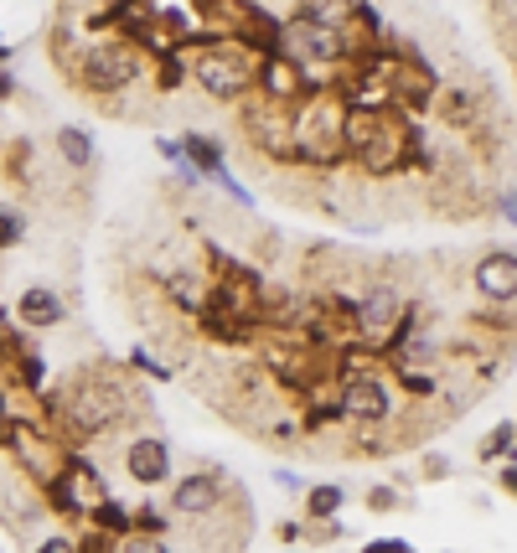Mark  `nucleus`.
Here are the masks:
<instances>
[{"mask_svg": "<svg viewBox=\"0 0 517 553\" xmlns=\"http://www.w3.org/2000/svg\"><path fill=\"white\" fill-rule=\"evenodd\" d=\"M285 52L300 68H347L352 63L347 32H326V26L295 21V16H285Z\"/></svg>", "mask_w": 517, "mask_h": 553, "instance_id": "5", "label": "nucleus"}, {"mask_svg": "<svg viewBox=\"0 0 517 553\" xmlns=\"http://www.w3.org/2000/svg\"><path fill=\"white\" fill-rule=\"evenodd\" d=\"M393 383H404L409 398H440V378L424 367H393Z\"/></svg>", "mask_w": 517, "mask_h": 553, "instance_id": "21", "label": "nucleus"}, {"mask_svg": "<svg viewBox=\"0 0 517 553\" xmlns=\"http://www.w3.org/2000/svg\"><path fill=\"white\" fill-rule=\"evenodd\" d=\"M419 476H424V481H450V455L430 450V455L419 460Z\"/></svg>", "mask_w": 517, "mask_h": 553, "instance_id": "26", "label": "nucleus"}, {"mask_svg": "<svg viewBox=\"0 0 517 553\" xmlns=\"http://www.w3.org/2000/svg\"><path fill=\"white\" fill-rule=\"evenodd\" d=\"M259 94L280 109H300L306 99L321 94V83L311 78V68H300L290 52H275V57H259Z\"/></svg>", "mask_w": 517, "mask_h": 553, "instance_id": "6", "label": "nucleus"}, {"mask_svg": "<svg viewBox=\"0 0 517 553\" xmlns=\"http://www.w3.org/2000/svg\"><path fill=\"white\" fill-rule=\"evenodd\" d=\"M52 150H57V161L73 166V171H94V161H99V145L83 125H63L52 135Z\"/></svg>", "mask_w": 517, "mask_h": 553, "instance_id": "14", "label": "nucleus"}, {"mask_svg": "<svg viewBox=\"0 0 517 553\" xmlns=\"http://www.w3.org/2000/svg\"><path fill=\"white\" fill-rule=\"evenodd\" d=\"M228 497V476L223 471H187L176 486H171V512L181 522H197V517H212Z\"/></svg>", "mask_w": 517, "mask_h": 553, "instance_id": "9", "label": "nucleus"}, {"mask_svg": "<svg viewBox=\"0 0 517 553\" xmlns=\"http://www.w3.org/2000/svg\"><path fill=\"white\" fill-rule=\"evenodd\" d=\"M399 502H404L399 486H373V491H368V507H373V512H393Z\"/></svg>", "mask_w": 517, "mask_h": 553, "instance_id": "27", "label": "nucleus"}, {"mask_svg": "<svg viewBox=\"0 0 517 553\" xmlns=\"http://www.w3.org/2000/svg\"><path fill=\"white\" fill-rule=\"evenodd\" d=\"M238 130H243V140H254L259 150H269V156L290 161V109L254 94V99L238 104Z\"/></svg>", "mask_w": 517, "mask_h": 553, "instance_id": "8", "label": "nucleus"}, {"mask_svg": "<svg viewBox=\"0 0 517 553\" xmlns=\"http://www.w3.org/2000/svg\"><path fill=\"white\" fill-rule=\"evenodd\" d=\"M212 187H218V192H223V197H233V202H238V207H243V212H254V192H249V187H243V181H238V176H233V171H223V176H218V181H212Z\"/></svg>", "mask_w": 517, "mask_h": 553, "instance_id": "25", "label": "nucleus"}, {"mask_svg": "<svg viewBox=\"0 0 517 553\" xmlns=\"http://www.w3.org/2000/svg\"><path fill=\"white\" fill-rule=\"evenodd\" d=\"M119 553H171V543H166V533H125Z\"/></svg>", "mask_w": 517, "mask_h": 553, "instance_id": "24", "label": "nucleus"}, {"mask_svg": "<svg viewBox=\"0 0 517 553\" xmlns=\"http://www.w3.org/2000/svg\"><path fill=\"white\" fill-rule=\"evenodd\" d=\"M21 243H26V212L16 202H0V254L21 249Z\"/></svg>", "mask_w": 517, "mask_h": 553, "instance_id": "20", "label": "nucleus"}, {"mask_svg": "<svg viewBox=\"0 0 517 553\" xmlns=\"http://www.w3.org/2000/svg\"><path fill=\"white\" fill-rule=\"evenodd\" d=\"M176 140H181V161H187V166H197L207 181H218V176L228 171V150H223V140H218V135L187 130V135H176Z\"/></svg>", "mask_w": 517, "mask_h": 553, "instance_id": "13", "label": "nucleus"}, {"mask_svg": "<svg viewBox=\"0 0 517 553\" xmlns=\"http://www.w3.org/2000/svg\"><path fill=\"white\" fill-rule=\"evenodd\" d=\"M352 11L357 0H295V21H311V26H326V32H347L352 26Z\"/></svg>", "mask_w": 517, "mask_h": 553, "instance_id": "15", "label": "nucleus"}, {"mask_svg": "<svg viewBox=\"0 0 517 553\" xmlns=\"http://www.w3.org/2000/svg\"><path fill=\"white\" fill-rule=\"evenodd\" d=\"M497 486L507 491V497H517V460H502L497 466Z\"/></svg>", "mask_w": 517, "mask_h": 553, "instance_id": "30", "label": "nucleus"}, {"mask_svg": "<svg viewBox=\"0 0 517 553\" xmlns=\"http://www.w3.org/2000/svg\"><path fill=\"white\" fill-rule=\"evenodd\" d=\"M476 460H481V466H502V460H517V424L502 419L492 435L476 445Z\"/></svg>", "mask_w": 517, "mask_h": 553, "instance_id": "17", "label": "nucleus"}, {"mask_svg": "<svg viewBox=\"0 0 517 553\" xmlns=\"http://www.w3.org/2000/svg\"><path fill=\"white\" fill-rule=\"evenodd\" d=\"M471 290L492 305H512L517 300V249H486L471 264Z\"/></svg>", "mask_w": 517, "mask_h": 553, "instance_id": "10", "label": "nucleus"}, {"mask_svg": "<svg viewBox=\"0 0 517 553\" xmlns=\"http://www.w3.org/2000/svg\"><path fill=\"white\" fill-rule=\"evenodd\" d=\"M342 507H347V486H337V481L306 486V522H337Z\"/></svg>", "mask_w": 517, "mask_h": 553, "instance_id": "16", "label": "nucleus"}, {"mask_svg": "<svg viewBox=\"0 0 517 553\" xmlns=\"http://www.w3.org/2000/svg\"><path fill=\"white\" fill-rule=\"evenodd\" d=\"M11 316L26 326V331H57L68 321V300L57 295L52 285H26L21 295H16V305H11Z\"/></svg>", "mask_w": 517, "mask_h": 553, "instance_id": "12", "label": "nucleus"}, {"mask_svg": "<svg viewBox=\"0 0 517 553\" xmlns=\"http://www.w3.org/2000/svg\"><path fill=\"white\" fill-rule=\"evenodd\" d=\"M275 481H280V486H285V491H306V486H300V481H295V476H290V471H275Z\"/></svg>", "mask_w": 517, "mask_h": 553, "instance_id": "33", "label": "nucleus"}, {"mask_svg": "<svg viewBox=\"0 0 517 553\" xmlns=\"http://www.w3.org/2000/svg\"><path fill=\"white\" fill-rule=\"evenodd\" d=\"M435 114L455 130H476V99L466 94V88H445V94L435 99Z\"/></svg>", "mask_w": 517, "mask_h": 553, "instance_id": "18", "label": "nucleus"}, {"mask_svg": "<svg viewBox=\"0 0 517 553\" xmlns=\"http://www.w3.org/2000/svg\"><path fill=\"white\" fill-rule=\"evenodd\" d=\"M404 316H409V300H404L399 290H393V285H373L368 295L357 300L352 336H357V342H378V347H388Z\"/></svg>", "mask_w": 517, "mask_h": 553, "instance_id": "7", "label": "nucleus"}, {"mask_svg": "<svg viewBox=\"0 0 517 553\" xmlns=\"http://www.w3.org/2000/svg\"><path fill=\"white\" fill-rule=\"evenodd\" d=\"M47 398H52V424H63L73 440H99L130 414V378L88 362L68 378L63 393H47Z\"/></svg>", "mask_w": 517, "mask_h": 553, "instance_id": "1", "label": "nucleus"}, {"mask_svg": "<svg viewBox=\"0 0 517 553\" xmlns=\"http://www.w3.org/2000/svg\"><path fill=\"white\" fill-rule=\"evenodd\" d=\"M192 78H197V88L212 104H233L238 109L243 99L259 94V57L243 52L233 37H223L218 47L192 52Z\"/></svg>", "mask_w": 517, "mask_h": 553, "instance_id": "3", "label": "nucleus"}, {"mask_svg": "<svg viewBox=\"0 0 517 553\" xmlns=\"http://www.w3.org/2000/svg\"><path fill=\"white\" fill-rule=\"evenodd\" d=\"M492 212L507 223V228H517V187H507V192H497V202H492Z\"/></svg>", "mask_w": 517, "mask_h": 553, "instance_id": "28", "label": "nucleus"}, {"mask_svg": "<svg viewBox=\"0 0 517 553\" xmlns=\"http://www.w3.org/2000/svg\"><path fill=\"white\" fill-rule=\"evenodd\" d=\"M337 404L347 424H383L393 414V388L383 373H368V367H342L337 373Z\"/></svg>", "mask_w": 517, "mask_h": 553, "instance_id": "4", "label": "nucleus"}, {"mask_svg": "<svg viewBox=\"0 0 517 553\" xmlns=\"http://www.w3.org/2000/svg\"><path fill=\"white\" fill-rule=\"evenodd\" d=\"M125 471L135 486H166L171 481V445L161 435H135L125 445Z\"/></svg>", "mask_w": 517, "mask_h": 553, "instance_id": "11", "label": "nucleus"}, {"mask_svg": "<svg viewBox=\"0 0 517 553\" xmlns=\"http://www.w3.org/2000/svg\"><path fill=\"white\" fill-rule=\"evenodd\" d=\"M16 94V78H11V68H0V104H6Z\"/></svg>", "mask_w": 517, "mask_h": 553, "instance_id": "32", "label": "nucleus"}, {"mask_svg": "<svg viewBox=\"0 0 517 553\" xmlns=\"http://www.w3.org/2000/svg\"><path fill=\"white\" fill-rule=\"evenodd\" d=\"M88 517H94V528H99V533H104V528H109L114 538H125V533H135V512H130V507H119L114 497H104V502H99L94 512H88Z\"/></svg>", "mask_w": 517, "mask_h": 553, "instance_id": "19", "label": "nucleus"}, {"mask_svg": "<svg viewBox=\"0 0 517 553\" xmlns=\"http://www.w3.org/2000/svg\"><path fill=\"white\" fill-rule=\"evenodd\" d=\"M150 57L125 42V37H104V42H88L78 57H73V88H83V94H94L99 104L114 99V94H125V88L140 83Z\"/></svg>", "mask_w": 517, "mask_h": 553, "instance_id": "2", "label": "nucleus"}, {"mask_svg": "<svg viewBox=\"0 0 517 553\" xmlns=\"http://www.w3.org/2000/svg\"><path fill=\"white\" fill-rule=\"evenodd\" d=\"M181 83H187V57H181V52L156 57V88H161V94H171V88H181Z\"/></svg>", "mask_w": 517, "mask_h": 553, "instance_id": "23", "label": "nucleus"}, {"mask_svg": "<svg viewBox=\"0 0 517 553\" xmlns=\"http://www.w3.org/2000/svg\"><path fill=\"white\" fill-rule=\"evenodd\" d=\"M32 553H78V543H73V538H47V543H37Z\"/></svg>", "mask_w": 517, "mask_h": 553, "instance_id": "31", "label": "nucleus"}, {"mask_svg": "<svg viewBox=\"0 0 517 553\" xmlns=\"http://www.w3.org/2000/svg\"><path fill=\"white\" fill-rule=\"evenodd\" d=\"M362 553H414L409 538H373V543H362Z\"/></svg>", "mask_w": 517, "mask_h": 553, "instance_id": "29", "label": "nucleus"}, {"mask_svg": "<svg viewBox=\"0 0 517 553\" xmlns=\"http://www.w3.org/2000/svg\"><path fill=\"white\" fill-rule=\"evenodd\" d=\"M130 367H135V373H145V378H156V383H171V378H176V367H171V362H161V357L150 352L145 342H140V347H130Z\"/></svg>", "mask_w": 517, "mask_h": 553, "instance_id": "22", "label": "nucleus"}]
</instances>
